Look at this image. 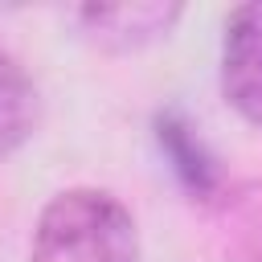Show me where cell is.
I'll return each mask as SVG.
<instances>
[{"label": "cell", "instance_id": "cell-3", "mask_svg": "<svg viewBox=\"0 0 262 262\" xmlns=\"http://www.w3.org/2000/svg\"><path fill=\"white\" fill-rule=\"evenodd\" d=\"M221 94L254 127H262V0L237 4L221 33Z\"/></svg>", "mask_w": 262, "mask_h": 262}, {"label": "cell", "instance_id": "cell-1", "mask_svg": "<svg viewBox=\"0 0 262 262\" xmlns=\"http://www.w3.org/2000/svg\"><path fill=\"white\" fill-rule=\"evenodd\" d=\"M29 262H139L135 217L106 188H66L41 209Z\"/></svg>", "mask_w": 262, "mask_h": 262}, {"label": "cell", "instance_id": "cell-2", "mask_svg": "<svg viewBox=\"0 0 262 262\" xmlns=\"http://www.w3.org/2000/svg\"><path fill=\"white\" fill-rule=\"evenodd\" d=\"M184 16L180 4H164V0H143V4H82L70 8L66 20L74 25V33L82 41H90L94 49L106 53H135L143 45H156L160 37H168L176 29V20Z\"/></svg>", "mask_w": 262, "mask_h": 262}, {"label": "cell", "instance_id": "cell-4", "mask_svg": "<svg viewBox=\"0 0 262 262\" xmlns=\"http://www.w3.org/2000/svg\"><path fill=\"white\" fill-rule=\"evenodd\" d=\"M151 127H156L160 156L168 160V168H172V176L180 180V188H184L192 201L213 205V201H217V192L225 188V176H221L217 156L209 151V143L196 135V127H192L176 106L160 111Z\"/></svg>", "mask_w": 262, "mask_h": 262}, {"label": "cell", "instance_id": "cell-5", "mask_svg": "<svg viewBox=\"0 0 262 262\" xmlns=\"http://www.w3.org/2000/svg\"><path fill=\"white\" fill-rule=\"evenodd\" d=\"M209 209L221 262H262V176L229 180Z\"/></svg>", "mask_w": 262, "mask_h": 262}, {"label": "cell", "instance_id": "cell-6", "mask_svg": "<svg viewBox=\"0 0 262 262\" xmlns=\"http://www.w3.org/2000/svg\"><path fill=\"white\" fill-rule=\"evenodd\" d=\"M37 127V86L25 66L0 45V160L12 156Z\"/></svg>", "mask_w": 262, "mask_h": 262}]
</instances>
